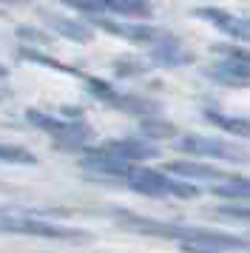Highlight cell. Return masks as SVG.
Returning a JSON list of instances; mask_svg holds the SVG:
<instances>
[{
	"mask_svg": "<svg viewBox=\"0 0 250 253\" xmlns=\"http://www.w3.org/2000/svg\"><path fill=\"white\" fill-rule=\"evenodd\" d=\"M29 123L37 128H43L45 134H51L60 148H83L91 139V128L83 120H57L43 111H29Z\"/></svg>",
	"mask_w": 250,
	"mask_h": 253,
	"instance_id": "cell-2",
	"label": "cell"
},
{
	"mask_svg": "<svg viewBox=\"0 0 250 253\" xmlns=\"http://www.w3.org/2000/svg\"><path fill=\"white\" fill-rule=\"evenodd\" d=\"M0 162H14V165H34L37 157L32 151L17 148V145H0Z\"/></svg>",
	"mask_w": 250,
	"mask_h": 253,
	"instance_id": "cell-14",
	"label": "cell"
},
{
	"mask_svg": "<svg viewBox=\"0 0 250 253\" xmlns=\"http://www.w3.org/2000/svg\"><path fill=\"white\" fill-rule=\"evenodd\" d=\"M176 148L193 157H210V160H225V162H248L250 154L245 148H239L233 142L216 137H202V134H185L176 139Z\"/></svg>",
	"mask_w": 250,
	"mask_h": 253,
	"instance_id": "cell-3",
	"label": "cell"
},
{
	"mask_svg": "<svg viewBox=\"0 0 250 253\" xmlns=\"http://www.w3.org/2000/svg\"><path fill=\"white\" fill-rule=\"evenodd\" d=\"M170 173H179L185 179H213V182H227V179H233L230 173L219 171L213 165H199V162H168L165 165Z\"/></svg>",
	"mask_w": 250,
	"mask_h": 253,
	"instance_id": "cell-10",
	"label": "cell"
},
{
	"mask_svg": "<svg viewBox=\"0 0 250 253\" xmlns=\"http://www.w3.org/2000/svg\"><path fill=\"white\" fill-rule=\"evenodd\" d=\"M125 182H128V188H134L136 194L145 196H179V199L199 196V188H193L191 182H179L168 173L151 171V168H142V165H134L125 176Z\"/></svg>",
	"mask_w": 250,
	"mask_h": 253,
	"instance_id": "cell-1",
	"label": "cell"
},
{
	"mask_svg": "<svg viewBox=\"0 0 250 253\" xmlns=\"http://www.w3.org/2000/svg\"><path fill=\"white\" fill-rule=\"evenodd\" d=\"M94 23L100 26L102 32H108V35H117L123 37V40H131V43H154L159 37V29H154V26L148 23H139V20H134V23H125V20H105V17H97Z\"/></svg>",
	"mask_w": 250,
	"mask_h": 253,
	"instance_id": "cell-8",
	"label": "cell"
},
{
	"mask_svg": "<svg viewBox=\"0 0 250 253\" xmlns=\"http://www.w3.org/2000/svg\"><path fill=\"white\" fill-rule=\"evenodd\" d=\"M0 77H6V69H3V66H0Z\"/></svg>",
	"mask_w": 250,
	"mask_h": 253,
	"instance_id": "cell-19",
	"label": "cell"
},
{
	"mask_svg": "<svg viewBox=\"0 0 250 253\" xmlns=\"http://www.w3.org/2000/svg\"><path fill=\"white\" fill-rule=\"evenodd\" d=\"M68 6H74L80 12H88V14H100L105 12V6H102V0H63Z\"/></svg>",
	"mask_w": 250,
	"mask_h": 253,
	"instance_id": "cell-17",
	"label": "cell"
},
{
	"mask_svg": "<svg viewBox=\"0 0 250 253\" xmlns=\"http://www.w3.org/2000/svg\"><path fill=\"white\" fill-rule=\"evenodd\" d=\"M219 54H225L230 60H239V63H248L250 66V48H239V46H216Z\"/></svg>",
	"mask_w": 250,
	"mask_h": 253,
	"instance_id": "cell-18",
	"label": "cell"
},
{
	"mask_svg": "<svg viewBox=\"0 0 250 253\" xmlns=\"http://www.w3.org/2000/svg\"><path fill=\"white\" fill-rule=\"evenodd\" d=\"M142 131L154 139H168V137L176 134V128L170 126V123H157V120H145V123H142Z\"/></svg>",
	"mask_w": 250,
	"mask_h": 253,
	"instance_id": "cell-15",
	"label": "cell"
},
{
	"mask_svg": "<svg viewBox=\"0 0 250 253\" xmlns=\"http://www.w3.org/2000/svg\"><path fill=\"white\" fill-rule=\"evenodd\" d=\"M193 14L202 17V20H208L210 26H216L222 35H230V37H236V40L250 43V20L248 17L230 14V12H225V9H216V6H199V9H193Z\"/></svg>",
	"mask_w": 250,
	"mask_h": 253,
	"instance_id": "cell-6",
	"label": "cell"
},
{
	"mask_svg": "<svg viewBox=\"0 0 250 253\" xmlns=\"http://www.w3.org/2000/svg\"><path fill=\"white\" fill-rule=\"evenodd\" d=\"M0 233H20V236H40V239H85L83 230L77 228H63V225L26 216H0Z\"/></svg>",
	"mask_w": 250,
	"mask_h": 253,
	"instance_id": "cell-4",
	"label": "cell"
},
{
	"mask_svg": "<svg viewBox=\"0 0 250 253\" xmlns=\"http://www.w3.org/2000/svg\"><path fill=\"white\" fill-rule=\"evenodd\" d=\"M219 216L225 219H236V222H250V205H225V208H216Z\"/></svg>",
	"mask_w": 250,
	"mask_h": 253,
	"instance_id": "cell-16",
	"label": "cell"
},
{
	"mask_svg": "<svg viewBox=\"0 0 250 253\" xmlns=\"http://www.w3.org/2000/svg\"><path fill=\"white\" fill-rule=\"evenodd\" d=\"M45 20H48V26L54 32L68 37L71 43H91V37H94V29L85 26L83 20H68V17H57V14H48Z\"/></svg>",
	"mask_w": 250,
	"mask_h": 253,
	"instance_id": "cell-11",
	"label": "cell"
},
{
	"mask_svg": "<svg viewBox=\"0 0 250 253\" xmlns=\"http://www.w3.org/2000/svg\"><path fill=\"white\" fill-rule=\"evenodd\" d=\"M83 168H85V171H91V173H100V176L125 179V176H128V171H131L134 165H131V162L117 160V157H111L108 151L94 148V151H88V154L83 157Z\"/></svg>",
	"mask_w": 250,
	"mask_h": 253,
	"instance_id": "cell-9",
	"label": "cell"
},
{
	"mask_svg": "<svg viewBox=\"0 0 250 253\" xmlns=\"http://www.w3.org/2000/svg\"><path fill=\"white\" fill-rule=\"evenodd\" d=\"M205 120L213 123L216 128H222L225 134L250 139V120H245V117H227V114H219V111H205Z\"/></svg>",
	"mask_w": 250,
	"mask_h": 253,
	"instance_id": "cell-12",
	"label": "cell"
},
{
	"mask_svg": "<svg viewBox=\"0 0 250 253\" xmlns=\"http://www.w3.org/2000/svg\"><path fill=\"white\" fill-rule=\"evenodd\" d=\"M102 151H108L111 157L123 162H145V160H157L159 157V148L154 142H148V139H108V142H102L100 145Z\"/></svg>",
	"mask_w": 250,
	"mask_h": 253,
	"instance_id": "cell-7",
	"label": "cell"
},
{
	"mask_svg": "<svg viewBox=\"0 0 250 253\" xmlns=\"http://www.w3.org/2000/svg\"><path fill=\"white\" fill-rule=\"evenodd\" d=\"M102 6L108 12H117L123 17H136V20H148L154 14L148 0H102Z\"/></svg>",
	"mask_w": 250,
	"mask_h": 253,
	"instance_id": "cell-13",
	"label": "cell"
},
{
	"mask_svg": "<svg viewBox=\"0 0 250 253\" xmlns=\"http://www.w3.org/2000/svg\"><path fill=\"white\" fill-rule=\"evenodd\" d=\"M151 60L157 66H165V69H179V66H191L196 54L182 43L179 37L159 32V37L151 43Z\"/></svg>",
	"mask_w": 250,
	"mask_h": 253,
	"instance_id": "cell-5",
	"label": "cell"
}]
</instances>
